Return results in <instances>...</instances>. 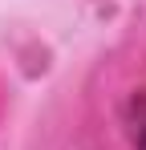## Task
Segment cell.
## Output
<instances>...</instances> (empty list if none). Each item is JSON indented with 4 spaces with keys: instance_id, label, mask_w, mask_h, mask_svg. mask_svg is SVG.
<instances>
[{
    "instance_id": "6da1fadb",
    "label": "cell",
    "mask_w": 146,
    "mask_h": 150,
    "mask_svg": "<svg viewBox=\"0 0 146 150\" xmlns=\"http://www.w3.org/2000/svg\"><path fill=\"white\" fill-rule=\"evenodd\" d=\"M126 126H130L134 150H146V89L130 98V105H126Z\"/></svg>"
}]
</instances>
